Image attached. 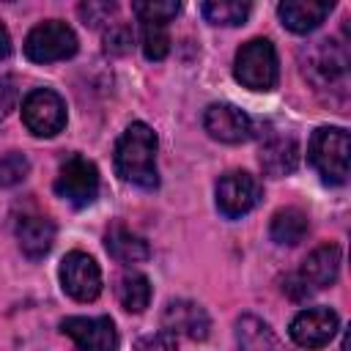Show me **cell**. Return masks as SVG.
<instances>
[{"mask_svg": "<svg viewBox=\"0 0 351 351\" xmlns=\"http://www.w3.org/2000/svg\"><path fill=\"white\" fill-rule=\"evenodd\" d=\"M156 134L148 123H129L126 132L115 143V173L140 186V189H156L159 186V170H156Z\"/></svg>", "mask_w": 351, "mask_h": 351, "instance_id": "cell-1", "label": "cell"}, {"mask_svg": "<svg viewBox=\"0 0 351 351\" xmlns=\"http://www.w3.org/2000/svg\"><path fill=\"white\" fill-rule=\"evenodd\" d=\"M348 154H351V137L343 126L315 129L307 145V159L326 184L348 181Z\"/></svg>", "mask_w": 351, "mask_h": 351, "instance_id": "cell-2", "label": "cell"}, {"mask_svg": "<svg viewBox=\"0 0 351 351\" xmlns=\"http://www.w3.org/2000/svg\"><path fill=\"white\" fill-rule=\"evenodd\" d=\"M236 80L250 90H271L280 80V60L269 38H252L236 52Z\"/></svg>", "mask_w": 351, "mask_h": 351, "instance_id": "cell-3", "label": "cell"}, {"mask_svg": "<svg viewBox=\"0 0 351 351\" xmlns=\"http://www.w3.org/2000/svg\"><path fill=\"white\" fill-rule=\"evenodd\" d=\"M77 52V36L74 30L60 19L38 22L27 38H25V55L33 63H55L66 60Z\"/></svg>", "mask_w": 351, "mask_h": 351, "instance_id": "cell-4", "label": "cell"}, {"mask_svg": "<svg viewBox=\"0 0 351 351\" xmlns=\"http://www.w3.org/2000/svg\"><path fill=\"white\" fill-rule=\"evenodd\" d=\"M55 192L58 197H63L66 203L77 206V208H85L96 200L99 195V170L90 159L85 156H69L58 176H55Z\"/></svg>", "mask_w": 351, "mask_h": 351, "instance_id": "cell-5", "label": "cell"}, {"mask_svg": "<svg viewBox=\"0 0 351 351\" xmlns=\"http://www.w3.org/2000/svg\"><path fill=\"white\" fill-rule=\"evenodd\" d=\"M22 121L36 137H55L66 126V104L49 88H36L22 101Z\"/></svg>", "mask_w": 351, "mask_h": 351, "instance_id": "cell-6", "label": "cell"}, {"mask_svg": "<svg viewBox=\"0 0 351 351\" xmlns=\"http://www.w3.org/2000/svg\"><path fill=\"white\" fill-rule=\"evenodd\" d=\"M261 200V184L247 170H228L217 181V208L228 219L250 214Z\"/></svg>", "mask_w": 351, "mask_h": 351, "instance_id": "cell-7", "label": "cell"}, {"mask_svg": "<svg viewBox=\"0 0 351 351\" xmlns=\"http://www.w3.org/2000/svg\"><path fill=\"white\" fill-rule=\"evenodd\" d=\"M346 69H348V52L335 38L315 41L304 52V77L315 88H326V85L340 82L346 77Z\"/></svg>", "mask_w": 351, "mask_h": 351, "instance_id": "cell-8", "label": "cell"}, {"mask_svg": "<svg viewBox=\"0 0 351 351\" xmlns=\"http://www.w3.org/2000/svg\"><path fill=\"white\" fill-rule=\"evenodd\" d=\"M60 285L77 302H93L101 293V269L88 252H69L60 261Z\"/></svg>", "mask_w": 351, "mask_h": 351, "instance_id": "cell-9", "label": "cell"}, {"mask_svg": "<svg viewBox=\"0 0 351 351\" xmlns=\"http://www.w3.org/2000/svg\"><path fill=\"white\" fill-rule=\"evenodd\" d=\"M337 313L332 307H307L302 313L293 315L291 321V340L299 346V348H324L335 332H337Z\"/></svg>", "mask_w": 351, "mask_h": 351, "instance_id": "cell-10", "label": "cell"}, {"mask_svg": "<svg viewBox=\"0 0 351 351\" xmlns=\"http://www.w3.org/2000/svg\"><path fill=\"white\" fill-rule=\"evenodd\" d=\"M63 335H69L80 351H118V332L112 318H85V315H69L60 324Z\"/></svg>", "mask_w": 351, "mask_h": 351, "instance_id": "cell-11", "label": "cell"}, {"mask_svg": "<svg viewBox=\"0 0 351 351\" xmlns=\"http://www.w3.org/2000/svg\"><path fill=\"white\" fill-rule=\"evenodd\" d=\"M203 129L219 143H244L252 134V121L233 104H211L203 112Z\"/></svg>", "mask_w": 351, "mask_h": 351, "instance_id": "cell-12", "label": "cell"}, {"mask_svg": "<svg viewBox=\"0 0 351 351\" xmlns=\"http://www.w3.org/2000/svg\"><path fill=\"white\" fill-rule=\"evenodd\" d=\"M162 324H165V332H170L173 337L184 335L189 340H203L208 335V329H211L208 313L197 302H189V299L170 302L165 307V313H162Z\"/></svg>", "mask_w": 351, "mask_h": 351, "instance_id": "cell-13", "label": "cell"}, {"mask_svg": "<svg viewBox=\"0 0 351 351\" xmlns=\"http://www.w3.org/2000/svg\"><path fill=\"white\" fill-rule=\"evenodd\" d=\"M16 241L22 247V252L33 261L44 258L52 250L55 241V225L49 217L44 214H25L16 222Z\"/></svg>", "mask_w": 351, "mask_h": 351, "instance_id": "cell-14", "label": "cell"}, {"mask_svg": "<svg viewBox=\"0 0 351 351\" xmlns=\"http://www.w3.org/2000/svg\"><path fill=\"white\" fill-rule=\"evenodd\" d=\"M263 173L269 178H282L288 173L296 170L299 165V145L291 134H274L261 145V156H258Z\"/></svg>", "mask_w": 351, "mask_h": 351, "instance_id": "cell-15", "label": "cell"}, {"mask_svg": "<svg viewBox=\"0 0 351 351\" xmlns=\"http://www.w3.org/2000/svg\"><path fill=\"white\" fill-rule=\"evenodd\" d=\"M337 271H340V247H337V244H321V247H315V250L304 258L299 277H302L313 291H318V288L332 285V282L337 280Z\"/></svg>", "mask_w": 351, "mask_h": 351, "instance_id": "cell-16", "label": "cell"}, {"mask_svg": "<svg viewBox=\"0 0 351 351\" xmlns=\"http://www.w3.org/2000/svg\"><path fill=\"white\" fill-rule=\"evenodd\" d=\"M329 11H332V3H318V0H285L277 5V14L291 33L315 30L329 16Z\"/></svg>", "mask_w": 351, "mask_h": 351, "instance_id": "cell-17", "label": "cell"}, {"mask_svg": "<svg viewBox=\"0 0 351 351\" xmlns=\"http://www.w3.org/2000/svg\"><path fill=\"white\" fill-rule=\"evenodd\" d=\"M104 247L107 252L118 261V263H143L151 258V247L143 236L132 233L123 225H112L104 236Z\"/></svg>", "mask_w": 351, "mask_h": 351, "instance_id": "cell-18", "label": "cell"}, {"mask_svg": "<svg viewBox=\"0 0 351 351\" xmlns=\"http://www.w3.org/2000/svg\"><path fill=\"white\" fill-rule=\"evenodd\" d=\"M307 230H310V219H307V214H304L302 208H296V206H285V208L274 211L271 225H269L271 241L285 244V247L299 244V241L307 236Z\"/></svg>", "mask_w": 351, "mask_h": 351, "instance_id": "cell-19", "label": "cell"}, {"mask_svg": "<svg viewBox=\"0 0 351 351\" xmlns=\"http://www.w3.org/2000/svg\"><path fill=\"white\" fill-rule=\"evenodd\" d=\"M236 340L239 351H288L280 337L255 315H244L236 324Z\"/></svg>", "mask_w": 351, "mask_h": 351, "instance_id": "cell-20", "label": "cell"}, {"mask_svg": "<svg viewBox=\"0 0 351 351\" xmlns=\"http://www.w3.org/2000/svg\"><path fill=\"white\" fill-rule=\"evenodd\" d=\"M115 293H118V302H121L123 310H129V313H143V310L148 307V302H151V282H148L145 274L132 271V274H123V277L118 280Z\"/></svg>", "mask_w": 351, "mask_h": 351, "instance_id": "cell-21", "label": "cell"}, {"mask_svg": "<svg viewBox=\"0 0 351 351\" xmlns=\"http://www.w3.org/2000/svg\"><path fill=\"white\" fill-rule=\"evenodd\" d=\"M200 14L206 16V22L211 25H241L250 16V3H239V0H208L200 3Z\"/></svg>", "mask_w": 351, "mask_h": 351, "instance_id": "cell-22", "label": "cell"}, {"mask_svg": "<svg viewBox=\"0 0 351 351\" xmlns=\"http://www.w3.org/2000/svg\"><path fill=\"white\" fill-rule=\"evenodd\" d=\"M132 11L140 16L143 25H167L181 11V3H176V0H137V3H132Z\"/></svg>", "mask_w": 351, "mask_h": 351, "instance_id": "cell-23", "label": "cell"}, {"mask_svg": "<svg viewBox=\"0 0 351 351\" xmlns=\"http://www.w3.org/2000/svg\"><path fill=\"white\" fill-rule=\"evenodd\" d=\"M140 47L148 60H162L170 52V36L167 25H143L140 30Z\"/></svg>", "mask_w": 351, "mask_h": 351, "instance_id": "cell-24", "label": "cell"}, {"mask_svg": "<svg viewBox=\"0 0 351 351\" xmlns=\"http://www.w3.org/2000/svg\"><path fill=\"white\" fill-rule=\"evenodd\" d=\"M30 173V162L25 154L11 151L5 156H0V186H16L19 181H25Z\"/></svg>", "mask_w": 351, "mask_h": 351, "instance_id": "cell-25", "label": "cell"}, {"mask_svg": "<svg viewBox=\"0 0 351 351\" xmlns=\"http://www.w3.org/2000/svg\"><path fill=\"white\" fill-rule=\"evenodd\" d=\"M104 49L110 55H126L132 49V30H129V25H121V22L110 25L107 33H104Z\"/></svg>", "mask_w": 351, "mask_h": 351, "instance_id": "cell-26", "label": "cell"}, {"mask_svg": "<svg viewBox=\"0 0 351 351\" xmlns=\"http://www.w3.org/2000/svg\"><path fill=\"white\" fill-rule=\"evenodd\" d=\"M115 3H99V0H88V3H82L77 11H80V16H82V22L85 25H90V27H99L101 22H110V16L115 14Z\"/></svg>", "mask_w": 351, "mask_h": 351, "instance_id": "cell-27", "label": "cell"}, {"mask_svg": "<svg viewBox=\"0 0 351 351\" xmlns=\"http://www.w3.org/2000/svg\"><path fill=\"white\" fill-rule=\"evenodd\" d=\"M19 101V85L16 77H0V121L8 118V112Z\"/></svg>", "mask_w": 351, "mask_h": 351, "instance_id": "cell-28", "label": "cell"}, {"mask_svg": "<svg viewBox=\"0 0 351 351\" xmlns=\"http://www.w3.org/2000/svg\"><path fill=\"white\" fill-rule=\"evenodd\" d=\"M134 351H178L176 348V337L170 332H154V335H145L137 340Z\"/></svg>", "mask_w": 351, "mask_h": 351, "instance_id": "cell-29", "label": "cell"}, {"mask_svg": "<svg viewBox=\"0 0 351 351\" xmlns=\"http://www.w3.org/2000/svg\"><path fill=\"white\" fill-rule=\"evenodd\" d=\"M285 291H288L293 299H304V296H310V293H313V288H310L299 274H293V277H288V280H285Z\"/></svg>", "mask_w": 351, "mask_h": 351, "instance_id": "cell-30", "label": "cell"}, {"mask_svg": "<svg viewBox=\"0 0 351 351\" xmlns=\"http://www.w3.org/2000/svg\"><path fill=\"white\" fill-rule=\"evenodd\" d=\"M8 52H11V36H8L5 25L0 22V60H3V58H8Z\"/></svg>", "mask_w": 351, "mask_h": 351, "instance_id": "cell-31", "label": "cell"}]
</instances>
